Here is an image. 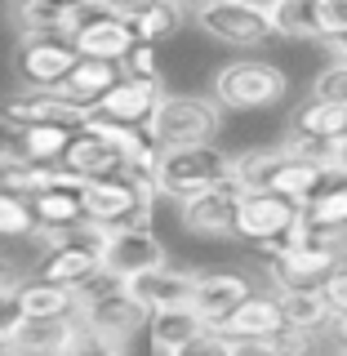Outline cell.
<instances>
[{"label": "cell", "mask_w": 347, "mask_h": 356, "mask_svg": "<svg viewBox=\"0 0 347 356\" xmlns=\"http://www.w3.org/2000/svg\"><path fill=\"white\" fill-rule=\"evenodd\" d=\"M170 356H232V339H223L214 325H205L196 339H187L183 348H174Z\"/></svg>", "instance_id": "d6a6232c"}, {"label": "cell", "mask_w": 347, "mask_h": 356, "mask_svg": "<svg viewBox=\"0 0 347 356\" xmlns=\"http://www.w3.org/2000/svg\"><path fill=\"white\" fill-rule=\"evenodd\" d=\"M232 178V156L214 143H187V147H161L156 156V192L187 200L205 187Z\"/></svg>", "instance_id": "7a4b0ae2"}, {"label": "cell", "mask_w": 347, "mask_h": 356, "mask_svg": "<svg viewBox=\"0 0 347 356\" xmlns=\"http://www.w3.org/2000/svg\"><path fill=\"white\" fill-rule=\"evenodd\" d=\"M63 356H120V348H111L107 339L89 334L81 321H76V334H72V343H67V352H63Z\"/></svg>", "instance_id": "d590c367"}, {"label": "cell", "mask_w": 347, "mask_h": 356, "mask_svg": "<svg viewBox=\"0 0 347 356\" xmlns=\"http://www.w3.org/2000/svg\"><path fill=\"white\" fill-rule=\"evenodd\" d=\"M223 125V107L214 98L200 94H161L147 134L156 138V147H187V143H214V134Z\"/></svg>", "instance_id": "3957f363"}, {"label": "cell", "mask_w": 347, "mask_h": 356, "mask_svg": "<svg viewBox=\"0 0 347 356\" xmlns=\"http://www.w3.org/2000/svg\"><path fill=\"white\" fill-rule=\"evenodd\" d=\"M196 27L209 40L232 44V49H259L272 36V18L263 9L245 5V0H214V5L196 9Z\"/></svg>", "instance_id": "8992f818"}, {"label": "cell", "mask_w": 347, "mask_h": 356, "mask_svg": "<svg viewBox=\"0 0 347 356\" xmlns=\"http://www.w3.org/2000/svg\"><path fill=\"white\" fill-rule=\"evenodd\" d=\"M289 129H294V134H312V138H325V143H343L347 138V107L307 94V103L289 116Z\"/></svg>", "instance_id": "603a6c76"}, {"label": "cell", "mask_w": 347, "mask_h": 356, "mask_svg": "<svg viewBox=\"0 0 347 356\" xmlns=\"http://www.w3.org/2000/svg\"><path fill=\"white\" fill-rule=\"evenodd\" d=\"M129 27H134V40L161 44L165 36H174V31L183 27V0H156V5H147Z\"/></svg>", "instance_id": "4316f807"}, {"label": "cell", "mask_w": 347, "mask_h": 356, "mask_svg": "<svg viewBox=\"0 0 347 356\" xmlns=\"http://www.w3.org/2000/svg\"><path fill=\"white\" fill-rule=\"evenodd\" d=\"M334 356H347V348H339V352H334Z\"/></svg>", "instance_id": "681fc988"}, {"label": "cell", "mask_w": 347, "mask_h": 356, "mask_svg": "<svg viewBox=\"0 0 347 356\" xmlns=\"http://www.w3.org/2000/svg\"><path fill=\"white\" fill-rule=\"evenodd\" d=\"M321 174H325V165H307V161H294V156H285V165L276 170V178H272V192H281V196H289V200H303L316 192V183H321Z\"/></svg>", "instance_id": "f1b7e54d"}, {"label": "cell", "mask_w": 347, "mask_h": 356, "mask_svg": "<svg viewBox=\"0 0 347 356\" xmlns=\"http://www.w3.org/2000/svg\"><path fill=\"white\" fill-rule=\"evenodd\" d=\"M22 134H27V125L0 111V156H22Z\"/></svg>", "instance_id": "f35d334b"}, {"label": "cell", "mask_w": 347, "mask_h": 356, "mask_svg": "<svg viewBox=\"0 0 347 356\" xmlns=\"http://www.w3.org/2000/svg\"><path fill=\"white\" fill-rule=\"evenodd\" d=\"M36 232V214H31V200L0 192V241H27Z\"/></svg>", "instance_id": "f546056e"}, {"label": "cell", "mask_w": 347, "mask_h": 356, "mask_svg": "<svg viewBox=\"0 0 347 356\" xmlns=\"http://www.w3.org/2000/svg\"><path fill=\"white\" fill-rule=\"evenodd\" d=\"M330 334H334V339H339V348H347V316H334Z\"/></svg>", "instance_id": "ee69618b"}, {"label": "cell", "mask_w": 347, "mask_h": 356, "mask_svg": "<svg viewBox=\"0 0 347 356\" xmlns=\"http://www.w3.org/2000/svg\"><path fill=\"white\" fill-rule=\"evenodd\" d=\"M245 5H254V9H263V14H272V9L281 5V0H245Z\"/></svg>", "instance_id": "bcb514c9"}, {"label": "cell", "mask_w": 347, "mask_h": 356, "mask_svg": "<svg viewBox=\"0 0 347 356\" xmlns=\"http://www.w3.org/2000/svg\"><path fill=\"white\" fill-rule=\"evenodd\" d=\"M0 356H14V352H9V348H0Z\"/></svg>", "instance_id": "c3c4849f"}, {"label": "cell", "mask_w": 347, "mask_h": 356, "mask_svg": "<svg viewBox=\"0 0 347 356\" xmlns=\"http://www.w3.org/2000/svg\"><path fill=\"white\" fill-rule=\"evenodd\" d=\"M285 325L281 316V294H263V289H250L227 316L218 321L223 339H276V330Z\"/></svg>", "instance_id": "9a60e30c"}, {"label": "cell", "mask_w": 347, "mask_h": 356, "mask_svg": "<svg viewBox=\"0 0 347 356\" xmlns=\"http://www.w3.org/2000/svg\"><path fill=\"white\" fill-rule=\"evenodd\" d=\"M98 5H103V9H111V14H120V18H138L143 14V9H147V5H156V0H98Z\"/></svg>", "instance_id": "60d3db41"}, {"label": "cell", "mask_w": 347, "mask_h": 356, "mask_svg": "<svg viewBox=\"0 0 347 356\" xmlns=\"http://www.w3.org/2000/svg\"><path fill=\"white\" fill-rule=\"evenodd\" d=\"M285 152L294 161H307V165H334V143L325 138H312V134H285Z\"/></svg>", "instance_id": "4dcf8cb0"}, {"label": "cell", "mask_w": 347, "mask_h": 356, "mask_svg": "<svg viewBox=\"0 0 347 356\" xmlns=\"http://www.w3.org/2000/svg\"><path fill=\"white\" fill-rule=\"evenodd\" d=\"M250 281L241 272H196V289H192V307L205 316V325H218L232 307L250 294Z\"/></svg>", "instance_id": "ac0fdd59"}, {"label": "cell", "mask_w": 347, "mask_h": 356, "mask_svg": "<svg viewBox=\"0 0 347 356\" xmlns=\"http://www.w3.org/2000/svg\"><path fill=\"white\" fill-rule=\"evenodd\" d=\"M205 330V316L192 307V303H178V307H156L147 316V339H152V352L156 356H170L174 348H183L187 339Z\"/></svg>", "instance_id": "d6986e66"}, {"label": "cell", "mask_w": 347, "mask_h": 356, "mask_svg": "<svg viewBox=\"0 0 347 356\" xmlns=\"http://www.w3.org/2000/svg\"><path fill=\"white\" fill-rule=\"evenodd\" d=\"M63 170H72L76 178H85V183H89V178H111V174H134L129 161H125V152L111 147L103 134L89 129V125H81L72 134L67 156H63Z\"/></svg>", "instance_id": "4fadbf2b"}, {"label": "cell", "mask_w": 347, "mask_h": 356, "mask_svg": "<svg viewBox=\"0 0 347 356\" xmlns=\"http://www.w3.org/2000/svg\"><path fill=\"white\" fill-rule=\"evenodd\" d=\"M312 94L347 107V58H334V63L325 67V72H321L316 81H312Z\"/></svg>", "instance_id": "1f68e13d"}, {"label": "cell", "mask_w": 347, "mask_h": 356, "mask_svg": "<svg viewBox=\"0 0 347 356\" xmlns=\"http://www.w3.org/2000/svg\"><path fill=\"white\" fill-rule=\"evenodd\" d=\"M161 94H165L161 81L120 76V81L94 103V111H98V116H107V120H120V125H143V129H147L152 111H156V103H161Z\"/></svg>", "instance_id": "5bb4252c"}, {"label": "cell", "mask_w": 347, "mask_h": 356, "mask_svg": "<svg viewBox=\"0 0 347 356\" xmlns=\"http://www.w3.org/2000/svg\"><path fill=\"white\" fill-rule=\"evenodd\" d=\"M72 44H76V54H85V58L125 63V54L138 40H134L129 18L111 14V9H103V5H89L81 14V22H76V31H72Z\"/></svg>", "instance_id": "9c48e42d"}, {"label": "cell", "mask_w": 347, "mask_h": 356, "mask_svg": "<svg viewBox=\"0 0 347 356\" xmlns=\"http://www.w3.org/2000/svg\"><path fill=\"white\" fill-rule=\"evenodd\" d=\"M347 31V0H321V40Z\"/></svg>", "instance_id": "74e56055"}, {"label": "cell", "mask_w": 347, "mask_h": 356, "mask_svg": "<svg viewBox=\"0 0 347 356\" xmlns=\"http://www.w3.org/2000/svg\"><path fill=\"white\" fill-rule=\"evenodd\" d=\"M129 285V294L138 298L147 312L156 307H178V303H192V289H196V272H187V267H174V263H161V267H152V272H143V276H134Z\"/></svg>", "instance_id": "e0dca14e"}, {"label": "cell", "mask_w": 347, "mask_h": 356, "mask_svg": "<svg viewBox=\"0 0 347 356\" xmlns=\"http://www.w3.org/2000/svg\"><path fill=\"white\" fill-rule=\"evenodd\" d=\"M321 294H325V303L334 316H347V259L334 267V272L325 276V285H321Z\"/></svg>", "instance_id": "8d00e7d4"}, {"label": "cell", "mask_w": 347, "mask_h": 356, "mask_svg": "<svg viewBox=\"0 0 347 356\" xmlns=\"http://www.w3.org/2000/svg\"><path fill=\"white\" fill-rule=\"evenodd\" d=\"M98 259H103V272L111 281H134V276L152 272V267L170 263L165 259V245L156 236L152 227H120V232H103V250H98Z\"/></svg>", "instance_id": "ba28073f"}, {"label": "cell", "mask_w": 347, "mask_h": 356, "mask_svg": "<svg viewBox=\"0 0 347 356\" xmlns=\"http://www.w3.org/2000/svg\"><path fill=\"white\" fill-rule=\"evenodd\" d=\"M267 18H272V36L321 40V0H281Z\"/></svg>", "instance_id": "484cf974"}, {"label": "cell", "mask_w": 347, "mask_h": 356, "mask_svg": "<svg viewBox=\"0 0 347 356\" xmlns=\"http://www.w3.org/2000/svg\"><path fill=\"white\" fill-rule=\"evenodd\" d=\"M76 334V316H22L5 334V348L14 356H63Z\"/></svg>", "instance_id": "2e32d148"}, {"label": "cell", "mask_w": 347, "mask_h": 356, "mask_svg": "<svg viewBox=\"0 0 347 356\" xmlns=\"http://www.w3.org/2000/svg\"><path fill=\"white\" fill-rule=\"evenodd\" d=\"M325 44H330V54H334V58H347V31H343V36H330Z\"/></svg>", "instance_id": "7bdbcfd3"}, {"label": "cell", "mask_w": 347, "mask_h": 356, "mask_svg": "<svg viewBox=\"0 0 347 356\" xmlns=\"http://www.w3.org/2000/svg\"><path fill=\"white\" fill-rule=\"evenodd\" d=\"M18 316H76V298L67 285L40 281V276H18L14 285Z\"/></svg>", "instance_id": "44dd1931"}, {"label": "cell", "mask_w": 347, "mask_h": 356, "mask_svg": "<svg viewBox=\"0 0 347 356\" xmlns=\"http://www.w3.org/2000/svg\"><path fill=\"white\" fill-rule=\"evenodd\" d=\"M285 143H272V147H250L241 156H232V183L241 187V192H263V187H272L276 170L285 165Z\"/></svg>", "instance_id": "cb8c5ba5"}, {"label": "cell", "mask_w": 347, "mask_h": 356, "mask_svg": "<svg viewBox=\"0 0 347 356\" xmlns=\"http://www.w3.org/2000/svg\"><path fill=\"white\" fill-rule=\"evenodd\" d=\"M276 294H281V316H285V325L330 334L334 312H330V303H325V294H321V289H276Z\"/></svg>", "instance_id": "d4e9b609"}, {"label": "cell", "mask_w": 347, "mask_h": 356, "mask_svg": "<svg viewBox=\"0 0 347 356\" xmlns=\"http://www.w3.org/2000/svg\"><path fill=\"white\" fill-rule=\"evenodd\" d=\"M298 209H303L298 200L272 192V187L245 192L241 209H236V236L250 241V245H263V250H276V245L289 241V232L298 222Z\"/></svg>", "instance_id": "5b68a950"}, {"label": "cell", "mask_w": 347, "mask_h": 356, "mask_svg": "<svg viewBox=\"0 0 347 356\" xmlns=\"http://www.w3.org/2000/svg\"><path fill=\"white\" fill-rule=\"evenodd\" d=\"M276 348H281L285 356H316L321 334L316 330H298V325H281L276 330Z\"/></svg>", "instance_id": "836d02e7"}, {"label": "cell", "mask_w": 347, "mask_h": 356, "mask_svg": "<svg viewBox=\"0 0 347 356\" xmlns=\"http://www.w3.org/2000/svg\"><path fill=\"white\" fill-rule=\"evenodd\" d=\"M125 76H143V81H161V63H156V44H134V49L125 54Z\"/></svg>", "instance_id": "e575fe53"}, {"label": "cell", "mask_w": 347, "mask_h": 356, "mask_svg": "<svg viewBox=\"0 0 347 356\" xmlns=\"http://www.w3.org/2000/svg\"><path fill=\"white\" fill-rule=\"evenodd\" d=\"M36 5H49V9H67V14H81V9L98 5V0H36Z\"/></svg>", "instance_id": "b9f144b4"}, {"label": "cell", "mask_w": 347, "mask_h": 356, "mask_svg": "<svg viewBox=\"0 0 347 356\" xmlns=\"http://www.w3.org/2000/svg\"><path fill=\"white\" fill-rule=\"evenodd\" d=\"M76 58H81L76 44L63 36H22L14 49V72L22 89H63Z\"/></svg>", "instance_id": "52a82bcc"}, {"label": "cell", "mask_w": 347, "mask_h": 356, "mask_svg": "<svg viewBox=\"0 0 347 356\" xmlns=\"http://www.w3.org/2000/svg\"><path fill=\"white\" fill-rule=\"evenodd\" d=\"M72 125H27L22 134V156L36 165H63L67 143H72Z\"/></svg>", "instance_id": "83f0119b"}, {"label": "cell", "mask_w": 347, "mask_h": 356, "mask_svg": "<svg viewBox=\"0 0 347 356\" xmlns=\"http://www.w3.org/2000/svg\"><path fill=\"white\" fill-rule=\"evenodd\" d=\"M85 218L98 232H120V227H152V200L156 183L138 174H111V178H89L81 187Z\"/></svg>", "instance_id": "6da1fadb"}, {"label": "cell", "mask_w": 347, "mask_h": 356, "mask_svg": "<svg viewBox=\"0 0 347 356\" xmlns=\"http://www.w3.org/2000/svg\"><path fill=\"white\" fill-rule=\"evenodd\" d=\"M0 111L14 116L18 125H72V129H81L94 107L76 103L72 94H63V89H22V94L5 98Z\"/></svg>", "instance_id": "7c38bea8"}, {"label": "cell", "mask_w": 347, "mask_h": 356, "mask_svg": "<svg viewBox=\"0 0 347 356\" xmlns=\"http://www.w3.org/2000/svg\"><path fill=\"white\" fill-rule=\"evenodd\" d=\"M31 214H36V232H45V236L89 222V218H85L81 187H45V192L31 196Z\"/></svg>", "instance_id": "ffe728a7"}, {"label": "cell", "mask_w": 347, "mask_h": 356, "mask_svg": "<svg viewBox=\"0 0 347 356\" xmlns=\"http://www.w3.org/2000/svg\"><path fill=\"white\" fill-rule=\"evenodd\" d=\"M241 187L232 178L205 187V192L178 200L183 205V227L196 232V236H236V209H241Z\"/></svg>", "instance_id": "30bf717a"}, {"label": "cell", "mask_w": 347, "mask_h": 356, "mask_svg": "<svg viewBox=\"0 0 347 356\" xmlns=\"http://www.w3.org/2000/svg\"><path fill=\"white\" fill-rule=\"evenodd\" d=\"M192 5V9H205V5H214V0H183V9Z\"/></svg>", "instance_id": "7dc6e473"}, {"label": "cell", "mask_w": 347, "mask_h": 356, "mask_svg": "<svg viewBox=\"0 0 347 356\" xmlns=\"http://www.w3.org/2000/svg\"><path fill=\"white\" fill-rule=\"evenodd\" d=\"M120 76H125V67H120V63H111V58H85V54H81L76 67L67 72V81H63V94H72L76 103L94 107L98 98L120 81Z\"/></svg>", "instance_id": "7402d4cb"}, {"label": "cell", "mask_w": 347, "mask_h": 356, "mask_svg": "<svg viewBox=\"0 0 347 356\" xmlns=\"http://www.w3.org/2000/svg\"><path fill=\"white\" fill-rule=\"evenodd\" d=\"M334 165H339V170L347 174V138H343V143H334Z\"/></svg>", "instance_id": "f6af8a7d"}, {"label": "cell", "mask_w": 347, "mask_h": 356, "mask_svg": "<svg viewBox=\"0 0 347 356\" xmlns=\"http://www.w3.org/2000/svg\"><path fill=\"white\" fill-rule=\"evenodd\" d=\"M232 356H285L276 339H232Z\"/></svg>", "instance_id": "ab89813d"}, {"label": "cell", "mask_w": 347, "mask_h": 356, "mask_svg": "<svg viewBox=\"0 0 347 356\" xmlns=\"http://www.w3.org/2000/svg\"><path fill=\"white\" fill-rule=\"evenodd\" d=\"M0 348H5V330H0Z\"/></svg>", "instance_id": "f907efd6"}, {"label": "cell", "mask_w": 347, "mask_h": 356, "mask_svg": "<svg viewBox=\"0 0 347 356\" xmlns=\"http://www.w3.org/2000/svg\"><path fill=\"white\" fill-rule=\"evenodd\" d=\"M285 89H289V81H285V72L276 63L236 58L214 76V103L232 107V111H263V107L281 103Z\"/></svg>", "instance_id": "277c9868"}, {"label": "cell", "mask_w": 347, "mask_h": 356, "mask_svg": "<svg viewBox=\"0 0 347 356\" xmlns=\"http://www.w3.org/2000/svg\"><path fill=\"white\" fill-rule=\"evenodd\" d=\"M343 263V254L334 250H316V245H276L267 276L276 289H321L325 276Z\"/></svg>", "instance_id": "8fae6325"}]
</instances>
